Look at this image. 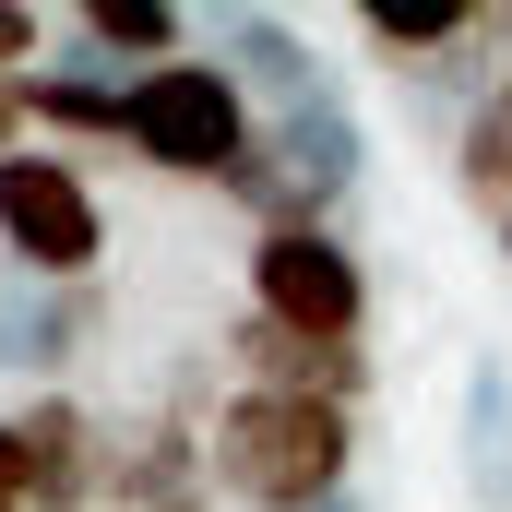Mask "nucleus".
I'll return each instance as SVG.
<instances>
[{
	"label": "nucleus",
	"mask_w": 512,
	"mask_h": 512,
	"mask_svg": "<svg viewBox=\"0 0 512 512\" xmlns=\"http://www.w3.org/2000/svg\"><path fill=\"white\" fill-rule=\"evenodd\" d=\"M358 489V405L334 393H215V501L334 512Z\"/></svg>",
	"instance_id": "1"
},
{
	"label": "nucleus",
	"mask_w": 512,
	"mask_h": 512,
	"mask_svg": "<svg viewBox=\"0 0 512 512\" xmlns=\"http://www.w3.org/2000/svg\"><path fill=\"white\" fill-rule=\"evenodd\" d=\"M358 167H370V131L346 96H310V108H274L262 143L239 155V179H227V203L251 215L262 239H286V227H334V203L358 191Z\"/></svg>",
	"instance_id": "2"
},
{
	"label": "nucleus",
	"mask_w": 512,
	"mask_h": 512,
	"mask_svg": "<svg viewBox=\"0 0 512 512\" xmlns=\"http://www.w3.org/2000/svg\"><path fill=\"white\" fill-rule=\"evenodd\" d=\"M251 143H262V108L239 96V72H227L215 48H191V60H155V72H131V155H143V167H167V179H203V191H227Z\"/></svg>",
	"instance_id": "3"
},
{
	"label": "nucleus",
	"mask_w": 512,
	"mask_h": 512,
	"mask_svg": "<svg viewBox=\"0 0 512 512\" xmlns=\"http://www.w3.org/2000/svg\"><path fill=\"white\" fill-rule=\"evenodd\" d=\"M0 262H12L24 286H96V262H108V203H96L84 155H60V143L0 155Z\"/></svg>",
	"instance_id": "4"
},
{
	"label": "nucleus",
	"mask_w": 512,
	"mask_h": 512,
	"mask_svg": "<svg viewBox=\"0 0 512 512\" xmlns=\"http://www.w3.org/2000/svg\"><path fill=\"white\" fill-rule=\"evenodd\" d=\"M251 310L310 334V346H370V262L346 251V227L251 239Z\"/></svg>",
	"instance_id": "5"
},
{
	"label": "nucleus",
	"mask_w": 512,
	"mask_h": 512,
	"mask_svg": "<svg viewBox=\"0 0 512 512\" xmlns=\"http://www.w3.org/2000/svg\"><path fill=\"white\" fill-rule=\"evenodd\" d=\"M179 501H215V405H203V382H167L120 429V465H108V512H179Z\"/></svg>",
	"instance_id": "6"
},
{
	"label": "nucleus",
	"mask_w": 512,
	"mask_h": 512,
	"mask_svg": "<svg viewBox=\"0 0 512 512\" xmlns=\"http://www.w3.org/2000/svg\"><path fill=\"white\" fill-rule=\"evenodd\" d=\"M24 453H36V512H108L120 429H108L84 393H36V405H24Z\"/></svg>",
	"instance_id": "7"
},
{
	"label": "nucleus",
	"mask_w": 512,
	"mask_h": 512,
	"mask_svg": "<svg viewBox=\"0 0 512 512\" xmlns=\"http://www.w3.org/2000/svg\"><path fill=\"white\" fill-rule=\"evenodd\" d=\"M227 393H334V405H358L370 393V346H310V334L239 310L227 322Z\"/></svg>",
	"instance_id": "8"
},
{
	"label": "nucleus",
	"mask_w": 512,
	"mask_h": 512,
	"mask_svg": "<svg viewBox=\"0 0 512 512\" xmlns=\"http://www.w3.org/2000/svg\"><path fill=\"white\" fill-rule=\"evenodd\" d=\"M96 334H108V286H24V310H0V370L60 393Z\"/></svg>",
	"instance_id": "9"
},
{
	"label": "nucleus",
	"mask_w": 512,
	"mask_h": 512,
	"mask_svg": "<svg viewBox=\"0 0 512 512\" xmlns=\"http://www.w3.org/2000/svg\"><path fill=\"white\" fill-rule=\"evenodd\" d=\"M24 131L84 155V143H131V84L120 72H36L24 84Z\"/></svg>",
	"instance_id": "10"
},
{
	"label": "nucleus",
	"mask_w": 512,
	"mask_h": 512,
	"mask_svg": "<svg viewBox=\"0 0 512 512\" xmlns=\"http://www.w3.org/2000/svg\"><path fill=\"white\" fill-rule=\"evenodd\" d=\"M72 36L96 48V72H155V60H191V12L179 0H72Z\"/></svg>",
	"instance_id": "11"
},
{
	"label": "nucleus",
	"mask_w": 512,
	"mask_h": 512,
	"mask_svg": "<svg viewBox=\"0 0 512 512\" xmlns=\"http://www.w3.org/2000/svg\"><path fill=\"white\" fill-rule=\"evenodd\" d=\"M215 60L239 72V96H251L262 120H274V108H310V96H322V60H310V48H298V24H274V12H239Z\"/></svg>",
	"instance_id": "12"
},
{
	"label": "nucleus",
	"mask_w": 512,
	"mask_h": 512,
	"mask_svg": "<svg viewBox=\"0 0 512 512\" xmlns=\"http://www.w3.org/2000/svg\"><path fill=\"white\" fill-rule=\"evenodd\" d=\"M453 191H465L489 227L512 215V84H501V96H477V108L453 120Z\"/></svg>",
	"instance_id": "13"
},
{
	"label": "nucleus",
	"mask_w": 512,
	"mask_h": 512,
	"mask_svg": "<svg viewBox=\"0 0 512 512\" xmlns=\"http://www.w3.org/2000/svg\"><path fill=\"white\" fill-rule=\"evenodd\" d=\"M465 477H477V512L512 501V429H501V370H477V429H465Z\"/></svg>",
	"instance_id": "14"
},
{
	"label": "nucleus",
	"mask_w": 512,
	"mask_h": 512,
	"mask_svg": "<svg viewBox=\"0 0 512 512\" xmlns=\"http://www.w3.org/2000/svg\"><path fill=\"white\" fill-rule=\"evenodd\" d=\"M36 48H48V24L24 0H0V84H36Z\"/></svg>",
	"instance_id": "15"
},
{
	"label": "nucleus",
	"mask_w": 512,
	"mask_h": 512,
	"mask_svg": "<svg viewBox=\"0 0 512 512\" xmlns=\"http://www.w3.org/2000/svg\"><path fill=\"white\" fill-rule=\"evenodd\" d=\"M0 512H36V453H24V417H0Z\"/></svg>",
	"instance_id": "16"
},
{
	"label": "nucleus",
	"mask_w": 512,
	"mask_h": 512,
	"mask_svg": "<svg viewBox=\"0 0 512 512\" xmlns=\"http://www.w3.org/2000/svg\"><path fill=\"white\" fill-rule=\"evenodd\" d=\"M36 131H24V84H0V155H24Z\"/></svg>",
	"instance_id": "17"
},
{
	"label": "nucleus",
	"mask_w": 512,
	"mask_h": 512,
	"mask_svg": "<svg viewBox=\"0 0 512 512\" xmlns=\"http://www.w3.org/2000/svg\"><path fill=\"white\" fill-rule=\"evenodd\" d=\"M334 512H370V501H358V489H346V501H334Z\"/></svg>",
	"instance_id": "18"
},
{
	"label": "nucleus",
	"mask_w": 512,
	"mask_h": 512,
	"mask_svg": "<svg viewBox=\"0 0 512 512\" xmlns=\"http://www.w3.org/2000/svg\"><path fill=\"white\" fill-rule=\"evenodd\" d=\"M501 262H512V215H501Z\"/></svg>",
	"instance_id": "19"
},
{
	"label": "nucleus",
	"mask_w": 512,
	"mask_h": 512,
	"mask_svg": "<svg viewBox=\"0 0 512 512\" xmlns=\"http://www.w3.org/2000/svg\"><path fill=\"white\" fill-rule=\"evenodd\" d=\"M179 512H215V501H179Z\"/></svg>",
	"instance_id": "20"
}]
</instances>
